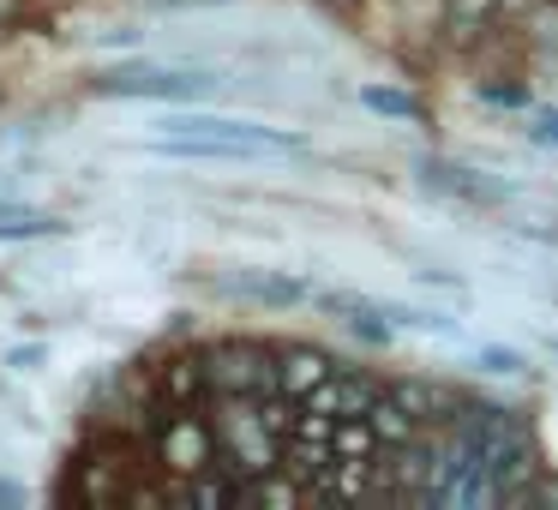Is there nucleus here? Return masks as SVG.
Returning <instances> with one entry per match:
<instances>
[{
    "label": "nucleus",
    "instance_id": "1",
    "mask_svg": "<svg viewBox=\"0 0 558 510\" xmlns=\"http://www.w3.org/2000/svg\"><path fill=\"white\" fill-rule=\"evenodd\" d=\"M481 469L498 505H529L534 481H541V450L517 409H493L481 402Z\"/></svg>",
    "mask_w": 558,
    "mask_h": 510
},
{
    "label": "nucleus",
    "instance_id": "2",
    "mask_svg": "<svg viewBox=\"0 0 558 510\" xmlns=\"http://www.w3.org/2000/svg\"><path fill=\"white\" fill-rule=\"evenodd\" d=\"M145 445L157 457V469L169 481H193L205 469H222V450H217V426H210L205 402H181V409H157L145 426Z\"/></svg>",
    "mask_w": 558,
    "mask_h": 510
},
{
    "label": "nucleus",
    "instance_id": "3",
    "mask_svg": "<svg viewBox=\"0 0 558 510\" xmlns=\"http://www.w3.org/2000/svg\"><path fill=\"white\" fill-rule=\"evenodd\" d=\"M138 469H145V462H133V445L102 433L97 445L73 462V474H66V498H73V505H133V493L145 486Z\"/></svg>",
    "mask_w": 558,
    "mask_h": 510
},
{
    "label": "nucleus",
    "instance_id": "4",
    "mask_svg": "<svg viewBox=\"0 0 558 510\" xmlns=\"http://www.w3.org/2000/svg\"><path fill=\"white\" fill-rule=\"evenodd\" d=\"M205 354V378L210 390H241V397H270L277 390V349L253 337H222Z\"/></svg>",
    "mask_w": 558,
    "mask_h": 510
},
{
    "label": "nucleus",
    "instance_id": "5",
    "mask_svg": "<svg viewBox=\"0 0 558 510\" xmlns=\"http://www.w3.org/2000/svg\"><path fill=\"white\" fill-rule=\"evenodd\" d=\"M217 90L210 73H186V66H109L97 73V97H145V102H205Z\"/></svg>",
    "mask_w": 558,
    "mask_h": 510
},
{
    "label": "nucleus",
    "instance_id": "6",
    "mask_svg": "<svg viewBox=\"0 0 558 510\" xmlns=\"http://www.w3.org/2000/svg\"><path fill=\"white\" fill-rule=\"evenodd\" d=\"M385 385H373L366 373H354V366H337V373L325 378V385L313 390V397L301 402L306 414H318V421H349V414H366L373 409V397Z\"/></svg>",
    "mask_w": 558,
    "mask_h": 510
},
{
    "label": "nucleus",
    "instance_id": "7",
    "mask_svg": "<svg viewBox=\"0 0 558 510\" xmlns=\"http://www.w3.org/2000/svg\"><path fill=\"white\" fill-rule=\"evenodd\" d=\"M337 366H342L337 354L313 349V342H289V349H277V390L289 402H306L330 373H337Z\"/></svg>",
    "mask_w": 558,
    "mask_h": 510
},
{
    "label": "nucleus",
    "instance_id": "8",
    "mask_svg": "<svg viewBox=\"0 0 558 510\" xmlns=\"http://www.w3.org/2000/svg\"><path fill=\"white\" fill-rule=\"evenodd\" d=\"M366 421H373V433H378V445H385V450H402L409 438H421V433H426V421L414 414V402L402 397L397 385L378 390L373 409H366Z\"/></svg>",
    "mask_w": 558,
    "mask_h": 510
},
{
    "label": "nucleus",
    "instance_id": "9",
    "mask_svg": "<svg viewBox=\"0 0 558 510\" xmlns=\"http://www.w3.org/2000/svg\"><path fill=\"white\" fill-rule=\"evenodd\" d=\"M498 0H445V37H450V49L457 54H474L486 37H493V25H498Z\"/></svg>",
    "mask_w": 558,
    "mask_h": 510
},
{
    "label": "nucleus",
    "instance_id": "10",
    "mask_svg": "<svg viewBox=\"0 0 558 510\" xmlns=\"http://www.w3.org/2000/svg\"><path fill=\"white\" fill-rule=\"evenodd\" d=\"M421 181L433 186V193H450V198H469V205H498V198H510V186L486 181V174L462 169V162H421Z\"/></svg>",
    "mask_w": 558,
    "mask_h": 510
},
{
    "label": "nucleus",
    "instance_id": "11",
    "mask_svg": "<svg viewBox=\"0 0 558 510\" xmlns=\"http://www.w3.org/2000/svg\"><path fill=\"white\" fill-rule=\"evenodd\" d=\"M229 294H246V301H265V306H294V301H313L301 277H277V270H241V277L222 282Z\"/></svg>",
    "mask_w": 558,
    "mask_h": 510
},
{
    "label": "nucleus",
    "instance_id": "12",
    "mask_svg": "<svg viewBox=\"0 0 558 510\" xmlns=\"http://www.w3.org/2000/svg\"><path fill=\"white\" fill-rule=\"evenodd\" d=\"M54 234H66L61 217H49V210L37 205H0V241H54Z\"/></svg>",
    "mask_w": 558,
    "mask_h": 510
},
{
    "label": "nucleus",
    "instance_id": "13",
    "mask_svg": "<svg viewBox=\"0 0 558 510\" xmlns=\"http://www.w3.org/2000/svg\"><path fill=\"white\" fill-rule=\"evenodd\" d=\"M361 102H366V109H378V114H390V121H426V109L409 97V90H378V85H366Z\"/></svg>",
    "mask_w": 558,
    "mask_h": 510
},
{
    "label": "nucleus",
    "instance_id": "14",
    "mask_svg": "<svg viewBox=\"0 0 558 510\" xmlns=\"http://www.w3.org/2000/svg\"><path fill=\"white\" fill-rule=\"evenodd\" d=\"M481 366L486 373H529V361L517 349H481Z\"/></svg>",
    "mask_w": 558,
    "mask_h": 510
},
{
    "label": "nucleus",
    "instance_id": "15",
    "mask_svg": "<svg viewBox=\"0 0 558 510\" xmlns=\"http://www.w3.org/2000/svg\"><path fill=\"white\" fill-rule=\"evenodd\" d=\"M25 486H19V481H0V510H25Z\"/></svg>",
    "mask_w": 558,
    "mask_h": 510
},
{
    "label": "nucleus",
    "instance_id": "16",
    "mask_svg": "<svg viewBox=\"0 0 558 510\" xmlns=\"http://www.w3.org/2000/svg\"><path fill=\"white\" fill-rule=\"evenodd\" d=\"M486 102H505V109H522V90H517V85H486Z\"/></svg>",
    "mask_w": 558,
    "mask_h": 510
},
{
    "label": "nucleus",
    "instance_id": "17",
    "mask_svg": "<svg viewBox=\"0 0 558 510\" xmlns=\"http://www.w3.org/2000/svg\"><path fill=\"white\" fill-rule=\"evenodd\" d=\"M534 138H541V145H558V109H546L541 121H534Z\"/></svg>",
    "mask_w": 558,
    "mask_h": 510
},
{
    "label": "nucleus",
    "instance_id": "18",
    "mask_svg": "<svg viewBox=\"0 0 558 510\" xmlns=\"http://www.w3.org/2000/svg\"><path fill=\"white\" fill-rule=\"evenodd\" d=\"M529 7H534V0H498V13H505V19H522Z\"/></svg>",
    "mask_w": 558,
    "mask_h": 510
},
{
    "label": "nucleus",
    "instance_id": "19",
    "mask_svg": "<svg viewBox=\"0 0 558 510\" xmlns=\"http://www.w3.org/2000/svg\"><path fill=\"white\" fill-rule=\"evenodd\" d=\"M162 7H222V0H162Z\"/></svg>",
    "mask_w": 558,
    "mask_h": 510
},
{
    "label": "nucleus",
    "instance_id": "20",
    "mask_svg": "<svg viewBox=\"0 0 558 510\" xmlns=\"http://www.w3.org/2000/svg\"><path fill=\"white\" fill-rule=\"evenodd\" d=\"M0 13H7V0H0Z\"/></svg>",
    "mask_w": 558,
    "mask_h": 510
}]
</instances>
